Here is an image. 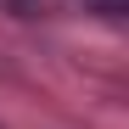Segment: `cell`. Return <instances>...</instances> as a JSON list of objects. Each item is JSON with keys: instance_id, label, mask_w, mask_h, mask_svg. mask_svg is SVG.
Listing matches in <instances>:
<instances>
[{"instance_id": "cell-1", "label": "cell", "mask_w": 129, "mask_h": 129, "mask_svg": "<svg viewBox=\"0 0 129 129\" xmlns=\"http://www.w3.org/2000/svg\"><path fill=\"white\" fill-rule=\"evenodd\" d=\"M84 6L101 11V17H118V11H123V0H84Z\"/></svg>"}]
</instances>
